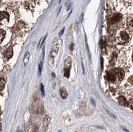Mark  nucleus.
<instances>
[{
  "label": "nucleus",
  "instance_id": "423d86ee",
  "mask_svg": "<svg viewBox=\"0 0 133 132\" xmlns=\"http://www.w3.org/2000/svg\"><path fill=\"white\" fill-rule=\"evenodd\" d=\"M5 86V80H4V78H0V90H3Z\"/></svg>",
  "mask_w": 133,
  "mask_h": 132
},
{
  "label": "nucleus",
  "instance_id": "0eeeda50",
  "mask_svg": "<svg viewBox=\"0 0 133 132\" xmlns=\"http://www.w3.org/2000/svg\"><path fill=\"white\" fill-rule=\"evenodd\" d=\"M5 31L0 29V42H2V40L5 38Z\"/></svg>",
  "mask_w": 133,
  "mask_h": 132
},
{
  "label": "nucleus",
  "instance_id": "f3484780",
  "mask_svg": "<svg viewBox=\"0 0 133 132\" xmlns=\"http://www.w3.org/2000/svg\"><path fill=\"white\" fill-rule=\"evenodd\" d=\"M60 132H61V131H60Z\"/></svg>",
  "mask_w": 133,
  "mask_h": 132
},
{
  "label": "nucleus",
  "instance_id": "f257e3e1",
  "mask_svg": "<svg viewBox=\"0 0 133 132\" xmlns=\"http://www.w3.org/2000/svg\"><path fill=\"white\" fill-rule=\"evenodd\" d=\"M9 15L6 12H0V24L6 25L9 22Z\"/></svg>",
  "mask_w": 133,
  "mask_h": 132
},
{
  "label": "nucleus",
  "instance_id": "6e6552de",
  "mask_svg": "<svg viewBox=\"0 0 133 132\" xmlns=\"http://www.w3.org/2000/svg\"><path fill=\"white\" fill-rule=\"evenodd\" d=\"M120 19H121V15H118V14H116V15H115V16L113 17V18H112V23L117 22Z\"/></svg>",
  "mask_w": 133,
  "mask_h": 132
},
{
  "label": "nucleus",
  "instance_id": "7ed1b4c3",
  "mask_svg": "<svg viewBox=\"0 0 133 132\" xmlns=\"http://www.w3.org/2000/svg\"><path fill=\"white\" fill-rule=\"evenodd\" d=\"M120 39H121V41H123V43L127 42V41H129V35L125 31L121 32L120 33Z\"/></svg>",
  "mask_w": 133,
  "mask_h": 132
},
{
  "label": "nucleus",
  "instance_id": "20e7f679",
  "mask_svg": "<svg viewBox=\"0 0 133 132\" xmlns=\"http://www.w3.org/2000/svg\"><path fill=\"white\" fill-rule=\"evenodd\" d=\"M60 93H61V97L62 98H63V99H65V98L67 97V96H68V94H67L66 91L64 88L61 89Z\"/></svg>",
  "mask_w": 133,
  "mask_h": 132
},
{
  "label": "nucleus",
  "instance_id": "9d476101",
  "mask_svg": "<svg viewBox=\"0 0 133 132\" xmlns=\"http://www.w3.org/2000/svg\"><path fill=\"white\" fill-rule=\"evenodd\" d=\"M5 56H6L5 57H8V59L10 58V57L12 56V50H11V48H9V51H8V52H7L6 54H5Z\"/></svg>",
  "mask_w": 133,
  "mask_h": 132
},
{
  "label": "nucleus",
  "instance_id": "f8f14e48",
  "mask_svg": "<svg viewBox=\"0 0 133 132\" xmlns=\"http://www.w3.org/2000/svg\"><path fill=\"white\" fill-rule=\"evenodd\" d=\"M39 75H41V71H42V67H43V65H42V62L40 61L39 64Z\"/></svg>",
  "mask_w": 133,
  "mask_h": 132
},
{
  "label": "nucleus",
  "instance_id": "9b49d317",
  "mask_svg": "<svg viewBox=\"0 0 133 132\" xmlns=\"http://www.w3.org/2000/svg\"><path fill=\"white\" fill-rule=\"evenodd\" d=\"M29 53L28 52L25 53V59H24V62L25 64L27 63V62L28 61V59H29Z\"/></svg>",
  "mask_w": 133,
  "mask_h": 132
},
{
  "label": "nucleus",
  "instance_id": "2eb2a0df",
  "mask_svg": "<svg viewBox=\"0 0 133 132\" xmlns=\"http://www.w3.org/2000/svg\"><path fill=\"white\" fill-rule=\"evenodd\" d=\"M1 65H2V60H1V59H0V71L2 70V66H1Z\"/></svg>",
  "mask_w": 133,
  "mask_h": 132
},
{
  "label": "nucleus",
  "instance_id": "ddd939ff",
  "mask_svg": "<svg viewBox=\"0 0 133 132\" xmlns=\"http://www.w3.org/2000/svg\"><path fill=\"white\" fill-rule=\"evenodd\" d=\"M40 87H41V94H42L43 96H45V91H44V87L43 84H41L40 85Z\"/></svg>",
  "mask_w": 133,
  "mask_h": 132
},
{
  "label": "nucleus",
  "instance_id": "4468645a",
  "mask_svg": "<svg viewBox=\"0 0 133 132\" xmlns=\"http://www.w3.org/2000/svg\"><path fill=\"white\" fill-rule=\"evenodd\" d=\"M64 30H65V28H63L62 29V30L61 31V32H60V33H59V36H61V35H63V32H64Z\"/></svg>",
  "mask_w": 133,
  "mask_h": 132
},
{
  "label": "nucleus",
  "instance_id": "f03ea898",
  "mask_svg": "<svg viewBox=\"0 0 133 132\" xmlns=\"http://www.w3.org/2000/svg\"><path fill=\"white\" fill-rule=\"evenodd\" d=\"M118 102L120 105L124 106H128L129 104L127 100L125 99V98L123 97V96H121L118 98Z\"/></svg>",
  "mask_w": 133,
  "mask_h": 132
},
{
  "label": "nucleus",
  "instance_id": "39448f33",
  "mask_svg": "<svg viewBox=\"0 0 133 132\" xmlns=\"http://www.w3.org/2000/svg\"><path fill=\"white\" fill-rule=\"evenodd\" d=\"M127 24V26H128V28L131 31L132 30V17L130 19H128Z\"/></svg>",
  "mask_w": 133,
  "mask_h": 132
},
{
  "label": "nucleus",
  "instance_id": "dca6fc26",
  "mask_svg": "<svg viewBox=\"0 0 133 132\" xmlns=\"http://www.w3.org/2000/svg\"><path fill=\"white\" fill-rule=\"evenodd\" d=\"M1 129H2V124H0V131H1Z\"/></svg>",
  "mask_w": 133,
  "mask_h": 132
},
{
  "label": "nucleus",
  "instance_id": "1a4fd4ad",
  "mask_svg": "<svg viewBox=\"0 0 133 132\" xmlns=\"http://www.w3.org/2000/svg\"><path fill=\"white\" fill-rule=\"evenodd\" d=\"M64 76L65 77H66V78H69V73H70V70L69 68H65V69H64Z\"/></svg>",
  "mask_w": 133,
  "mask_h": 132
}]
</instances>
